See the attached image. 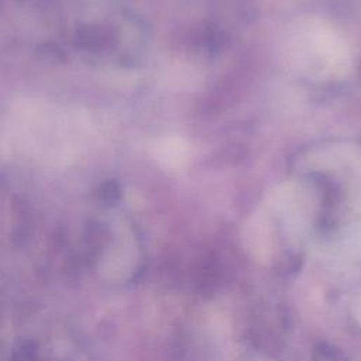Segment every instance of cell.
Listing matches in <instances>:
<instances>
[{"label":"cell","instance_id":"7a4b0ae2","mask_svg":"<svg viewBox=\"0 0 361 361\" xmlns=\"http://www.w3.org/2000/svg\"><path fill=\"white\" fill-rule=\"evenodd\" d=\"M149 152L154 162L169 173H179L190 159L189 144L178 135H165L154 140Z\"/></svg>","mask_w":361,"mask_h":361},{"label":"cell","instance_id":"6da1fadb","mask_svg":"<svg viewBox=\"0 0 361 361\" xmlns=\"http://www.w3.org/2000/svg\"><path fill=\"white\" fill-rule=\"evenodd\" d=\"M92 130V121L82 110L20 99L11 107L1 144L7 154L63 165L86 149Z\"/></svg>","mask_w":361,"mask_h":361},{"label":"cell","instance_id":"3957f363","mask_svg":"<svg viewBox=\"0 0 361 361\" xmlns=\"http://www.w3.org/2000/svg\"><path fill=\"white\" fill-rule=\"evenodd\" d=\"M313 361H347V357L340 348L329 343H320L314 348Z\"/></svg>","mask_w":361,"mask_h":361}]
</instances>
